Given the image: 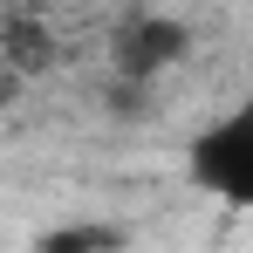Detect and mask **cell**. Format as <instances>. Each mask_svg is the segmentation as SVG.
<instances>
[{
    "label": "cell",
    "mask_w": 253,
    "mask_h": 253,
    "mask_svg": "<svg viewBox=\"0 0 253 253\" xmlns=\"http://www.w3.org/2000/svg\"><path fill=\"white\" fill-rule=\"evenodd\" d=\"M192 48V35H185V21H171V14H137L124 35H117V62H124V76H158V69H171L178 55Z\"/></svg>",
    "instance_id": "obj_2"
},
{
    "label": "cell",
    "mask_w": 253,
    "mask_h": 253,
    "mask_svg": "<svg viewBox=\"0 0 253 253\" xmlns=\"http://www.w3.org/2000/svg\"><path fill=\"white\" fill-rule=\"evenodd\" d=\"M192 185L212 192L233 212H253V89L226 117H212L199 130V144H192Z\"/></svg>",
    "instance_id": "obj_1"
}]
</instances>
